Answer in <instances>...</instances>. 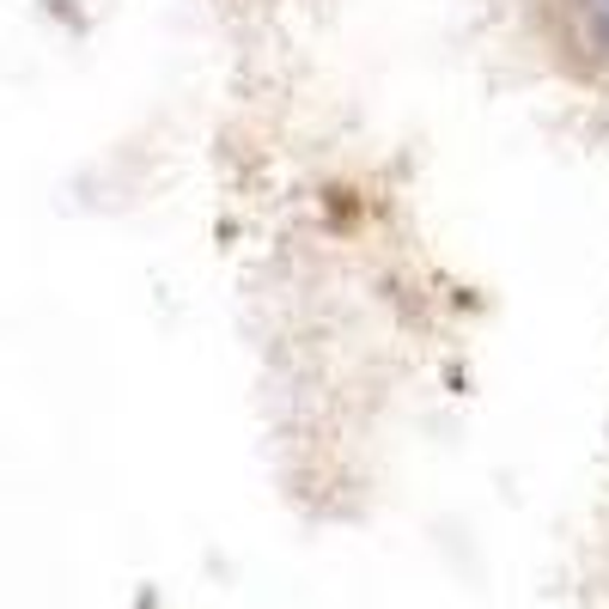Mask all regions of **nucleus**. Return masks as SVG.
Wrapping results in <instances>:
<instances>
[{
    "instance_id": "obj_2",
    "label": "nucleus",
    "mask_w": 609,
    "mask_h": 609,
    "mask_svg": "<svg viewBox=\"0 0 609 609\" xmlns=\"http://www.w3.org/2000/svg\"><path fill=\"white\" fill-rule=\"evenodd\" d=\"M604 7H609V0H604Z\"/></svg>"
},
{
    "instance_id": "obj_1",
    "label": "nucleus",
    "mask_w": 609,
    "mask_h": 609,
    "mask_svg": "<svg viewBox=\"0 0 609 609\" xmlns=\"http://www.w3.org/2000/svg\"><path fill=\"white\" fill-rule=\"evenodd\" d=\"M604 43H609V25H604Z\"/></svg>"
}]
</instances>
